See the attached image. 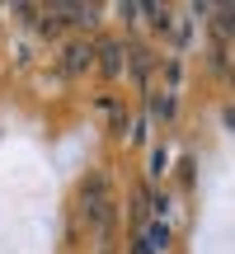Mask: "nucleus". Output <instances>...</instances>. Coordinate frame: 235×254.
I'll return each mask as SVG.
<instances>
[{
    "mask_svg": "<svg viewBox=\"0 0 235 254\" xmlns=\"http://www.w3.org/2000/svg\"><path fill=\"white\" fill-rule=\"evenodd\" d=\"M80 212H85V221L94 226V236H99V240L113 236L118 207H113V193H109V179H104V174H94V179L80 184Z\"/></svg>",
    "mask_w": 235,
    "mask_h": 254,
    "instance_id": "nucleus-1",
    "label": "nucleus"
},
{
    "mask_svg": "<svg viewBox=\"0 0 235 254\" xmlns=\"http://www.w3.org/2000/svg\"><path fill=\"white\" fill-rule=\"evenodd\" d=\"M57 66H61L66 80H85V75H94V38L90 33H71L61 43V52H57Z\"/></svg>",
    "mask_w": 235,
    "mask_h": 254,
    "instance_id": "nucleus-2",
    "label": "nucleus"
},
{
    "mask_svg": "<svg viewBox=\"0 0 235 254\" xmlns=\"http://www.w3.org/2000/svg\"><path fill=\"white\" fill-rule=\"evenodd\" d=\"M94 75L104 85L122 80V38L118 33H94Z\"/></svg>",
    "mask_w": 235,
    "mask_h": 254,
    "instance_id": "nucleus-3",
    "label": "nucleus"
},
{
    "mask_svg": "<svg viewBox=\"0 0 235 254\" xmlns=\"http://www.w3.org/2000/svg\"><path fill=\"white\" fill-rule=\"evenodd\" d=\"M122 75H132L141 90H151V75H155V52L141 43V38H122Z\"/></svg>",
    "mask_w": 235,
    "mask_h": 254,
    "instance_id": "nucleus-4",
    "label": "nucleus"
},
{
    "mask_svg": "<svg viewBox=\"0 0 235 254\" xmlns=\"http://www.w3.org/2000/svg\"><path fill=\"white\" fill-rule=\"evenodd\" d=\"M146 94H151L146 104H151V118L155 123H174V118H179V94H174V90H146Z\"/></svg>",
    "mask_w": 235,
    "mask_h": 254,
    "instance_id": "nucleus-5",
    "label": "nucleus"
},
{
    "mask_svg": "<svg viewBox=\"0 0 235 254\" xmlns=\"http://www.w3.org/2000/svg\"><path fill=\"white\" fill-rule=\"evenodd\" d=\"M141 14H146V24H151L155 33H160V38H170V28H174V19H179V14H174L170 5H141Z\"/></svg>",
    "mask_w": 235,
    "mask_h": 254,
    "instance_id": "nucleus-6",
    "label": "nucleus"
},
{
    "mask_svg": "<svg viewBox=\"0 0 235 254\" xmlns=\"http://www.w3.org/2000/svg\"><path fill=\"white\" fill-rule=\"evenodd\" d=\"M132 254H155L151 245H146V236H141V231H132Z\"/></svg>",
    "mask_w": 235,
    "mask_h": 254,
    "instance_id": "nucleus-7",
    "label": "nucleus"
},
{
    "mask_svg": "<svg viewBox=\"0 0 235 254\" xmlns=\"http://www.w3.org/2000/svg\"><path fill=\"white\" fill-rule=\"evenodd\" d=\"M118 19H127V24H136V19H141V9H136V5H118Z\"/></svg>",
    "mask_w": 235,
    "mask_h": 254,
    "instance_id": "nucleus-8",
    "label": "nucleus"
},
{
    "mask_svg": "<svg viewBox=\"0 0 235 254\" xmlns=\"http://www.w3.org/2000/svg\"><path fill=\"white\" fill-rule=\"evenodd\" d=\"M165 170V146H155V155H151V174H160Z\"/></svg>",
    "mask_w": 235,
    "mask_h": 254,
    "instance_id": "nucleus-9",
    "label": "nucleus"
}]
</instances>
